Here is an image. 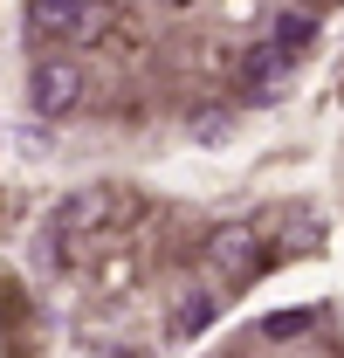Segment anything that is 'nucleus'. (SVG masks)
I'll return each mask as SVG.
<instances>
[{
	"label": "nucleus",
	"instance_id": "nucleus-8",
	"mask_svg": "<svg viewBox=\"0 0 344 358\" xmlns=\"http://www.w3.org/2000/svg\"><path fill=\"white\" fill-rule=\"evenodd\" d=\"M268 42H275V48H289V55H303V48L317 42V14H310V7H289V14H275Z\"/></svg>",
	"mask_w": 344,
	"mask_h": 358
},
{
	"label": "nucleus",
	"instance_id": "nucleus-11",
	"mask_svg": "<svg viewBox=\"0 0 344 358\" xmlns=\"http://www.w3.org/2000/svg\"><path fill=\"white\" fill-rule=\"evenodd\" d=\"M159 7H186V0H159Z\"/></svg>",
	"mask_w": 344,
	"mask_h": 358
},
{
	"label": "nucleus",
	"instance_id": "nucleus-4",
	"mask_svg": "<svg viewBox=\"0 0 344 358\" xmlns=\"http://www.w3.org/2000/svg\"><path fill=\"white\" fill-rule=\"evenodd\" d=\"M289 76H296V55L275 48V42H255L241 55V96H282Z\"/></svg>",
	"mask_w": 344,
	"mask_h": 358
},
{
	"label": "nucleus",
	"instance_id": "nucleus-7",
	"mask_svg": "<svg viewBox=\"0 0 344 358\" xmlns=\"http://www.w3.org/2000/svg\"><path fill=\"white\" fill-rule=\"evenodd\" d=\"M117 35V7L110 0H83L76 7V28H69V48H96V42H110Z\"/></svg>",
	"mask_w": 344,
	"mask_h": 358
},
{
	"label": "nucleus",
	"instance_id": "nucleus-10",
	"mask_svg": "<svg viewBox=\"0 0 344 358\" xmlns=\"http://www.w3.org/2000/svg\"><path fill=\"white\" fill-rule=\"evenodd\" d=\"M303 7H310V14H317V7H331V0H303Z\"/></svg>",
	"mask_w": 344,
	"mask_h": 358
},
{
	"label": "nucleus",
	"instance_id": "nucleus-5",
	"mask_svg": "<svg viewBox=\"0 0 344 358\" xmlns=\"http://www.w3.org/2000/svg\"><path fill=\"white\" fill-rule=\"evenodd\" d=\"M220 303H227V296H220L214 282H193V289H186V296L172 303V317H166V338H172V345H186V338H200V331L214 324V310H220Z\"/></svg>",
	"mask_w": 344,
	"mask_h": 358
},
{
	"label": "nucleus",
	"instance_id": "nucleus-3",
	"mask_svg": "<svg viewBox=\"0 0 344 358\" xmlns=\"http://www.w3.org/2000/svg\"><path fill=\"white\" fill-rule=\"evenodd\" d=\"M83 69H76V55H62V48H42L35 55V69H28V96H35V110L42 117H69L76 103H83Z\"/></svg>",
	"mask_w": 344,
	"mask_h": 358
},
{
	"label": "nucleus",
	"instance_id": "nucleus-2",
	"mask_svg": "<svg viewBox=\"0 0 344 358\" xmlns=\"http://www.w3.org/2000/svg\"><path fill=\"white\" fill-rule=\"evenodd\" d=\"M261 268H268V248H261L255 227H214L207 234V248H200V282H214L220 296L227 289H241V282H255Z\"/></svg>",
	"mask_w": 344,
	"mask_h": 358
},
{
	"label": "nucleus",
	"instance_id": "nucleus-6",
	"mask_svg": "<svg viewBox=\"0 0 344 358\" xmlns=\"http://www.w3.org/2000/svg\"><path fill=\"white\" fill-rule=\"evenodd\" d=\"M76 7H83V0H28V21H21V35H28L35 48L69 42V28H76Z\"/></svg>",
	"mask_w": 344,
	"mask_h": 358
},
{
	"label": "nucleus",
	"instance_id": "nucleus-1",
	"mask_svg": "<svg viewBox=\"0 0 344 358\" xmlns=\"http://www.w3.org/2000/svg\"><path fill=\"white\" fill-rule=\"evenodd\" d=\"M131 214H138V200H131L124 186H110V179L76 186L69 200H55V214L42 221V262L48 268H76V262H89V255H103V248L124 234Z\"/></svg>",
	"mask_w": 344,
	"mask_h": 358
},
{
	"label": "nucleus",
	"instance_id": "nucleus-9",
	"mask_svg": "<svg viewBox=\"0 0 344 358\" xmlns=\"http://www.w3.org/2000/svg\"><path fill=\"white\" fill-rule=\"evenodd\" d=\"M268 331H275V338H289V331H310V310H296V317H268Z\"/></svg>",
	"mask_w": 344,
	"mask_h": 358
}]
</instances>
